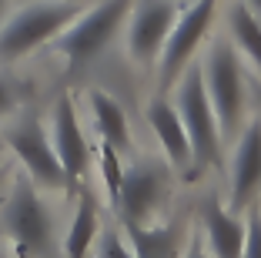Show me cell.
<instances>
[{"mask_svg": "<svg viewBox=\"0 0 261 258\" xmlns=\"http://www.w3.org/2000/svg\"><path fill=\"white\" fill-rule=\"evenodd\" d=\"M0 238L17 258H61V231L47 191L27 175H14L0 198Z\"/></svg>", "mask_w": 261, "mask_h": 258, "instance_id": "6da1fadb", "label": "cell"}, {"mask_svg": "<svg viewBox=\"0 0 261 258\" xmlns=\"http://www.w3.org/2000/svg\"><path fill=\"white\" fill-rule=\"evenodd\" d=\"M201 64V77H204L207 98L211 107L218 114L221 124L224 145L234 141L241 134V128L248 124V74H245V61H241L238 47L231 44L228 34H211L204 54L198 57Z\"/></svg>", "mask_w": 261, "mask_h": 258, "instance_id": "7a4b0ae2", "label": "cell"}, {"mask_svg": "<svg viewBox=\"0 0 261 258\" xmlns=\"http://www.w3.org/2000/svg\"><path fill=\"white\" fill-rule=\"evenodd\" d=\"M84 7V0H31L10 10L0 27V64L10 67L17 61H27L40 47H50Z\"/></svg>", "mask_w": 261, "mask_h": 258, "instance_id": "3957f363", "label": "cell"}, {"mask_svg": "<svg viewBox=\"0 0 261 258\" xmlns=\"http://www.w3.org/2000/svg\"><path fill=\"white\" fill-rule=\"evenodd\" d=\"M134 4L138 0H91L77 14V20L50 44V51L67 64L70 74L91 67L114 44L117 34H124V24H127Z\"/></svg>", "mask_w": 261, "mask_h": 258, "instance_id": "277c9868", "label": "cell"}, {"mask_svg": "<svg viewBox=\"0 0 261 258\" xmlns=\"http://www.w3.org/2000/svg\"><path fill=\"white\" fill-rule=\"evenodd\" d=\"M168 98L174 101L181 124L188 131V141H191V151H194V171L201 175L207 168H218L224 158V134H221L215 107H211V98H207L198 61L177 77V84L168 91Z\"/></svg>", "mask_w": 261, "mask_h": 258, "instance_id": "5b68a950", "label": "cell"}, {"mask_svg": "<svg viewBox=\"0 0 261 258\" xmlns=\"http://www.w3.org/2000/svg\"><path fill=\"white\" fill-rule=\"evenodd\" d=\"M171 191H174V168L168 158L144 154L130 161L124 168V181L114 201L121 228H144L161 221V215L168 212Z\"/></svg>", "mask_w": 261, "mask_h": 258, "instance_id": "8992f818", "label": "cell"}, {"mask_svg": "<svg viewBox=\"0 0 261 258\" xmlns=\"http://www.w3.org/2000/svg\"><path fill=\"white\" fill-rule=\"evenodd\" d=\"M0 131H4V141H7V154L17 161V168L37 188H44V191H64L67 188V175H64L61 158L54 151L50 128H47V121L37 111H27L23 107L10 121H4Z\"/></svg>", "mask_w": 261, "mask_h": 258, "instance_id": "52a82bcc", "label": "cell"}, {"mask_svg": "<svg viewBox=\"0 0 261 258\" xmlns=\"http://www.w3.org/2000/svg\"><path fill=\"white\" fill-rule=\"evenodd\" d=\"M215 17H218V0H194V4L181 7V14H177L174 27L168 34V44L161 51V61L154 67L161 94H168L177 84V77L198 61V51L204 47L207 34L215 27Z\"/></svg>", "mask_w": 261, "mask_h": 258, "instance_id": "ba28073f", "label": "cell"}, {"mask_svg": "<svg viewBox=\"0 0 261 258\" xmlns=\"http://www.w3.org/2000/svg\"><path fill=\"white\" fill-rule=\"evenodd\" d=\"M177 14H181L177 0H138L134 4L127 24H124V47H127V57L138 67L144 71L158 67Z\"/></svg>", "mask_w": 261, "mask_h": 258, "instance_id": "9c48e42d", "label": "cell"}, {"mask_svg": "<svg viewBox=\"0 0 261 258\" xmlns=\"http://www.w3.org/2000/svg\"><path fill=\"white\" fill-rule=\"evenodd\" d=\"M258 195H261V118H251L241 128V134L231 141L224 201L231 212L245 215Z\"/></svg>", "mask_w": 261, "mask_h": 258, "instance_id": "30bf717a", "label": "cell"}, {"mask_svg": "<svg viewBox=\"0 0 261 258\" xmlns=\"http://www.w3.org/2000/svg\"><path fill=\"white\" fill-rule=\"evenodd\" d=\"M50 141H54V151L61 158V168L67 175V188L77 191V184L87 178L94 165V154L91 145H87V134H84V124L77 118V104L70 94H61L54 101V114H50Z\"/></svg>", "mask_w": 261, "mask_h": 258, "instance_id": "8fae6325", "label": "cell"}, {"mask_svg": "<svg viewBox=\"0 0 261 258\" xmlns=\"http://www.w3.org/2000/svg\"><path fill=\"white\" fill-rule=\"evenodd\" d=\"M194 225H198L211 258H241V248H245V218L238 212H231L224 198H218V195L201 198Z\"/></svg>", "mask_w": 261, "mask_h": 258, "instance_id": "7c38bea8", "label": "cell"}, {"mask_svg": "<svg viewBox=\"0 0 261 258\" xmlns=\"http://www.w3.org/2000/svg\"><path fill=\"white\" fill-rule=\"evenodd\" d=\"M144 121L151 128V134L158 137L164 158L171 161L174 171H194V151H191V141H188V131L181 124V114H177L174 101L168 94H154L151 101L144 104Z\"/></svg>", "mask_w": 261, "mask_h": 258, "instance_id": "4fadbf2b", "label": "cell"}, {"mask_svg": "<svg viewBox=\"0 0 261 258\" xmlns=\"http://www.w3.org/2000/svg\"><path fill=\"white\" fill-rule=\"evenodd\" d=\"M191 228L194 225L188 218H161L144 228H124V235L138 258H181L191 238Z\"/></svg>", "mask_w": 261, "mask_h": 258, "instance_id": "5bb4252c", "label": "cell"}, {"mask_svg": "<svg viewBox=\"0 0 261 258\" xmlns=\"http://www.w3.org/2000/svg\"><path fill=\"white\" fill-rule=\"evenodd\" d=\"M87 111H91V124L97 141L117 148L124 158H130L134 151V137H130V121L124 104L114 98L111 91H100V87H91L87 91Z\"/></svg>", "mask_w": 261, "mask_h": 258, "instance_id": "9a60e30c", "label": "cell"}, {"mask_svg": "<svg viewBox=\"0 0 261 258\" xmlns=\"http://www.w3.org/2000/svg\"><path fill=\"white\" fill-rule=\"evenodd\" d=\"M100 235V208L87 188H77V205L61 235V258H87Z\"/></svg>", "mask_w": 261, "mask_h": 258, "instance_id": "2e32d148", "label": "cell"}, {"mask_svg": "<svg viewBox=\"0 0 261 258\" xmlns=\"http://www.w3.org/2000/svg\"><path fill=\"white\" fill-rule=\"evenodd\" d=\"M224 34L238 54L261 74V14H254L245 0H231L224 7Z\"/></svg>", "mask_w": 261, "mask_h": 258, "instance_id": "e0dca14e", "label": "cell"}, {"mask_svg": "<svg viewBox=\"0 0 261 258\" xmlns=\"http://www.w3.org/2000/svg\"><path fill=\"white\" fill-rule=\"evenodd\" d=\"M94 158H97V178H100V188L108 191V201L111 208H114L117 201V191H121V181H124V154L117 151V148L104 145V141H97V151H94Z\"/></svg>", "mask_w": 261, "mask_h": 258, "instance_id": "ac0fdd59", "label": "cell"}, {"mask_svg": "<svg viewBox=\"0 0 261 258\" xmlns=\"http://www.w3.org/2000/svg\"><path fill=\"white\" fill-rule=\"evenodd\" d=\"M23 107H27V87H23V81H17L7 71H0V124L10 121L14 114H20Z\"/></svg>", "mask_w": 261, "mask_h": 258, "instance_id": "d6986e66", "label": "cell"}, {"mask_svg": "<svg viewBox=\"0 0 261 258\" xmlns=\"http://www.w3.org/2000/svg\"><path fill=\"white\" fill-rule=\"evenodd\" d=\"M94 258H138L130 248L124 228H104L94 242Z\"/></svg>", "mask_w": 261, "mask_h": 258, "instance_id": "ffe728a7", "label": "cell"}, {"mask_svg": "<svg viewBox=\"0 0 261 258\" xmlns=\"http://www.w3.org/2000/svg\"><path fill=\"white\" fill-rule=\"evenodd\" d=\"M241 258H261V201L245 212V248Z\"/></svg>", "mask_w": 261, "mask_h": 258, "instance_id": "44dd1931", "label": "cell"}, {"mask_svg": "<svg viewBox=\"0 0 261 258\" xmlns=\"http://www.w3.org/2000/svg\"><path fill=\"white\" fill-rule=\"evenodd\" d=\"M181 258H211V251H207V245H204V238H201L198 225L191 228V238H188V248H185V255H181Z\"/></svg>", "mask_w": 261, "mask_h": 258, "instance_id": "7402d4cb", "label": "cell"}, {"mask_svg": "<svg viewBox=\"0 0 261 258\" xmlns=\"http://www.w3.org/2000/svg\"><path fill=\"white\" fill-rule=\"evenodd\" d=\"M14 175H17V161L14 158H4V161H0V198H4V191L10 188Z\"/></svg>", "mask_w": 261, "mask_h": 258, "instance_id": "603a6c76", "label": "cell"}, {"mask_svg": "<svg viewBox=\"0 0 261 258\" xmlns=\"http://www.w3.org/2000/svg\"><path fill=\"white\" fill-rule=\"evenodd\" d=\"M7 17H10V0H0V27H4Z\"/></svg>", "mask_w": 261, "mask_h": 258, "instance_id": "cb8c5ba5", "label": "cell"}, {"mask_svg": "<svg viewBox=\"0 0 261 258\" xmlns=\"http://www.w3.org/2000/svg\"><path fill=\"white\" fill-rule=\"evenodd\" d=\"M4 158H10V154H7V141H4V131H0V161H4Z\"/></svg>", "mask_w": 261, "mask_h": 258, "instance_id": "d4e9b609", "label": "cell"}, {"mask_svg": "<svg viewBox=\"0 0 261 258\" xmlns=\"http://www.w3.org/2000/svg\"><path fill=\"white\" fill-rule=\"evenodd\" d=\"M245 4H248V7L254 10V14H261V0H245Z\"/></svg>", "mask_w": 261, "mask_h": 258, "instance_id": "484cf974", "label": "cell"}, {"mask_svg": "<svg viewBox=\"0 0 261 258\" xmlns=\"http://www.w3.org/2000/svg\"><path fill=\"white\" fill-rule=\"evenodd\" d=\"M0 258H14V255H10V248H7V245H0Z\"/></svg>", "mask_w": 261, "mask_h": 258, "instance_id": "4316f807", "label": "cell"}, {"mask_svg": "<svg viewBox=\"0 0 261 258\" xmlns=\"http://www.w3.org/2000/svg\"><path fill=\"white\" fill-rule=\"evenodd\" d=\"M177 4H185V7H188V4H194V0H177Z\"/></svg>", "mask_w": 261, "mask_h": 258, "instance_id": "83f0119b", "label": "cell"}, {"mask_svg": "<svg viewBox=\"0 0 261 258\" xmlns=\"http://www.w3.org/2000/svg\"><path fill=\"white\" fill-rule=\"evenodd\" d=\"M84 4H91V0H84Z\"/></svg>", "mask_w": 261, "mask_h": 258, "instance_id": "f1b7e54d", "label": "cell"}]
</instances>
